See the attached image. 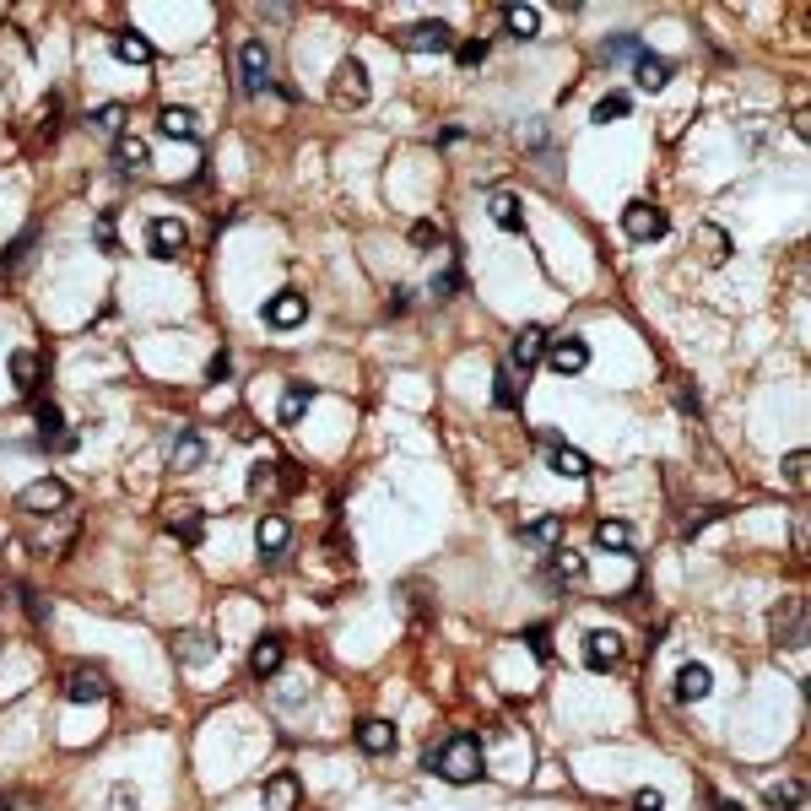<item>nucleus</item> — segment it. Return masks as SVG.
Masks as SVG:
<instances>
[{"mask_svg":"<svg viewBox=\"0 0 811 811\" xmlns=\"http://www.w3.org/2000/svg\"><path fill=\"white\" fill-rule=\"evenodd\" d=\"M428 768L438 779H449V784H476L487 774V752H482L476 736H449V741H438V747L428 752Z\"/></svg>","mask_w":811,"mask_h":811,"instance_id":"f257e3e1","label":"nucleus"},{"mask_svg":"<svg viewBox=\"0 0 811 811\" xmlns=\"http://www.w3.org/2000/svg\"><path fill=\"white\" fill-rule=\"evenodd\" d=\"M60 693L71 703H103L109 698V671H103L98 660H76V666H65V676H60Z\"/></svg>","mask_w":811,"mask_h":811,"instance_id":"f03ea898","label":"nucleus"},{"mask_svg":"<svg viewBox=\"0 0 811 811\" xmlns=\"http://www.w3.org/2000/svg\"><path fill=\"white\" fill-rule=\"evenodd\" d=\"M768 628H774V644L806 649V638H811V628H806V595H784V601L768 611Z\"/></svg>","mask_w":811,"mask_h":811,"instance_id":"7ed1b4c3","label":"nucleus"},{"mask_svg":"<svg viewBox=\"0 0 811 811\" xmlns=\"http://www.w3.org/2000/svg\"><path fill=\"white\" fill-rule=\"evenodd\" d=\"M368 92H374L368 87V65L347 55L336 65V76H330V103H336V109H363Z\"/></svg>","mask_w":811,"mask_h":811,"instance_id":"20e7f679","label":"nucleus"},{"mask_svg":"<svg viewBox=\"0 0 811 811\" xmlns=\"http://www.w3.org/2000/svg\"><path fill=\"white\" fill-rule=\"evenodd\" d=\"M401 49H411V55H438V49H449L455 44V33H449V22H438V17H422V22H406V28H395L390 33Z\"/></svg>","mask_w":811,"mask_h":811,"instance_id":"39448f33","label":"nucleus"},{"mask_svg":"<svg viewBox=\"0 0 811 811\" xmlns=\"http://www.w3.org/2000/svg\"><path fill=\"white\" fill-rule=\"evenodd\" d=\"M65 503H71V487L55 482V476H44V482H28L17 493V509L22 514H38V520H49V514H65Z\"/></svg>","mask_w":811,"mask_h":811,"instance_id":"423d86ee","label":"nucleus"},{"mask_svg":"<svg viewBox=\"0 0 811 811\" xmlns=\"http://www.w3.org/2000/svg\"><path fill=\"white\" fill-rule=\"evenodd\" d=\"M238 87H244L249 98H260V92L271 87V49H265L260 38H249V44L238 49Z\"/></svg>","mask_w":811,"mask_h":811,"instance_id":"0eeeda50","label":"nucleus"},{"mask_svg":"<svg viewBox=\"0 0 811 811\" xmlns=\"http://www.w3.org/2000/svg\"><path fill=\"white\" fill-rule=\"evenodd\" d=\"M622 233L638 238V244H649V238L666 233V211L649 206V201H628V206H622Z\"/></svg>","mask_w":811,"mask_h":811,"instance_id":"6e6552de","label":"nucleus"},{"mask_svg":"<svg viewBox=\"0 0 811 811\" xmlns=\"http://www.w3.org/2000/svg\"><path fill=\"white\" fill-rule=\"evenodd\" d=\"M184 244H190L184 222H174V217H152V222H146V249H152V260H174Z\"/></svg>","mask_w":811,"mask_h":811,"instance_id":"1a4fd4ad","label":"nucleus"},{"mask_svg":"<svg viewBox=\"0 0 811 811\" xmlns=\"http://www.w3.org/2000/svg\"><path fill=\"white\" fill-rule=\"evenodd\" d=\"M163 525L174 530L184 547H201V536H206V520H201V509H195L190 498H174V503H168V509H163Z\"/></svg>","mask_w":811,"mask_h":811,"instance_id":"9d476101","label":"nucleus"},{"mask_svg":"<svg viewBox=\"0 0 811 811\" xmlns=\"http://www.w3.org/2000/svg\"><path fill=\"white\" fill-rule=\"evenodd\" d=\"M584 666H590V671L622 666V633H611V628H590V633H584Z\"/></svg>","mask_w":811,"mask_h":811,"instance_id":"9b49d317","label":"nucleus"},{"mask_svg":"<svg viewBox=\"0 0 811 811\" xmlns=\"http://www.w3.org/2000/svg\"><path fill=\"white\" fill-rule=\"evenodd\" d=\"M541 455H547V471H557V476H590V460L579 455L574 444H563V438L557 433H541Z\"/></svg>","mask_w":811,"mask_h":811,"instance_id":"f8f14e48","label":"nucleus"},{"mask_svg":"<svg viewBox=\"0 0 811 811\" xmlns=\"http://www.w3.org/2000/svg\"><path fill=\"white\" fill-rule=\"evenodd\" d=\"M206 455H211V444H206V433H195V428H179L174 444H168V465H174V471H201Z\"/></svg>","mask_w":811,"mask_h":811,"instance_id":"ddd939ff","label":"nucleus"},{"mask_svg":"<svg viewBox=\"0 0 811 811\" xmlns=\"http://www.w3.org/2000/svg\"><path fill=\"white\" fill-rule=\"evenodd\" d=\"M547 363L552 374H584L590 368V347H584V336H557L547 347Z\"/></svg>","mask_w":811,"mask_h":811,"instance_id":"4468645a","label":"nucleus"},{"mask_svg":"<svg viewBox=\"0 0 811 811\" xmlns=\"http://www.w3.org/2000/svg\"><path fill=\"white\" fill-rule=\"evenodd\" d=\"M303 314H309V303H303V292H292V287H282L271 303H265V325H271V330L303 325Z\"/></svg>","mask_w":811,"mask_h":811,"instance_id":"2eb2a0df","label":"nucleus"},{"mask_svg":"<svg viewBox=\"0 0 811 811\" xmlns=\"http://www.w3.org/2000/svg\"><path fill=\"white\" fill-rule=\"evenodd\" d=\"M33 428H38V444H60V449L76 444V433H65V417H60L55 401H38L33 406Z\"/></svg>","mask_w":811,"mask_h":811,"instance_id":"dca6fc26","label":"nucleus"},{"mask_svg":"<svg viewBox=\"0 0 811 811\" xmlns=\"http://www.w3.org/2000/svg\"><path fill=\"white\" fill-rule=\"evenodd\" d=\"M487 217H493L503 233H525V201L514 190H498L493 201H487Z\"/></svg>","mask_w":811,"mask_h":811,"instance_id":"f3484780","label":"nucleus"},{"mask_svg":"<svg viewBox=\"0 0 811 811\" xmlns=\"http://www.w3.org/2000/svg\"><path fill=\"white\" fill-rule=\"evenodd\" d=\"M714 693V676H709V666H693L687 660L682 671H676V703H703Z\"/></svg>","mask_w":811,"mask_h":811,"instance_id":"a211bd4d","label":"nucleus"},{"mask_svg":"<svg viewBox=\"0 0 811 811\" xmlns=\"http://www.w3.org/2000/svg\"><path fill=\"white\" fill-rule=\"evenodd\" d=\"M255 541H260V557H265V563H276V557L287 552V541H292V525L282 520V514H265L260 530H255Z\"/></svg>","mask_w":811,"mask_h":811,"instance_id":"6ab92c4d","label":"nucleus"},{"mask_svg":"<svg viewBox=\"0 0 811 811\" xmlns=\"http://www.w3.org/2000/svg\"><path fill=\"white\" fill-rule=\"evenodd\" d=\"M174 660H184V666H206V660H217V638H206L201 628L179 633L174 638Z\"/></svg>","mask_w":811,"mask_h":811,"instance_id":"aec40b11","label":"nucleus"},{"mask_svg":"<svg viewBox=\"0 0 811 811\" xmlns=\"http://www.w3.org/2000/svg\"><path fill=\"white\" fill-rule=\"evenodd\" d=\"M541 352H547V330H541V325H525L520 336H514L509 368H520V374H525V368H536V357H541Z\"/></svg>","mask_w":811,"mask_h":811,"instance_id":"412c9836","label":"nucleus"},{"mask_svg":"<svg viewBox=\"0 0 811 811\" xmlns=\"http://www.w3.org/2000/svg\"><path fill=\"white\" fill-rule=\"evenodd\" d=\"M633 82H638V92H660V87L671 82V60L666 55H649V49H644V55L633 60Z\"/></svg>","mask_w":811,"mask_h":811,"instance_id":"4be33fe9","label":"nucleus"},{"mask_svg":"<svg viewBox=\"0 0 811 811\" xmlns=\"http://www.w3.org/2000/svg\"><path fill=\"white\" fill-rule=\"evenodd\" d=\"M298 801H303V790H298V779H292L287 768L265 779V811H298Z\"/></svg>","mask_w":811,"mask_h":811,"instance_id":"5701e85b","label":"nucleus"},{"mask_svg":"<svg viewBox=\"0 0 811 811\" xmlns=\"http://www.w3.org/2000/svg\"><path fill=\"white\" fill-rule=\"evenodd\" d=\"M282 660H287V649H282V638H276V633L255 638V649H249V671H255V676H276V671H282Z\"/></svg>","mask_w":811,"mask_h":811,"instance_id":"b1692460","label":"nucleus"},{"mask_svg":"<svg viewBox=\"0 0 811 811\" xmlns=\"http://www.w3.org/2000/svg\"><path fill=\"white\" fill-rule=\"evenodd\" d=\"M314 406V384H303V379H292L287 390H282V406H276V422H303V411Z\"/></svg>","mask_w":811,"mask_h":811,"instance_id":"393cba45","label":"nucleus"},{"mask_svg":"<svg viewBox=\"0 0 811 811\" xmlns=\"http://www.w3.org/2000/svg\"><path fill=\"white\" fill-rule=\"evenodd\" d=\"M357 747H363L368 757L395 752V725L390 720H363V725H357Z\"/></svg>","mask_w":811,"mask_h":811,"instance_id":"a878e982","label":"nucleus"},{"mask_svg":"<svg viewBox=\"0 0 811 811\" xmlns=\"http://www.w3.org/2000/svg\"><path fill=\"white\" fill-rule=\"evenodd\" d=\"M157 130H163L168 141H195V136H201V125H195V114H190V109H179V103H168V109L157 114Z\"/></svg>","mask_w":811,"mask_h":811,"instance_id":"bb28decb","label":"nucleus"},{"mask_svg":"<svg viewBox=\"0 0 811 811\" xmlns=\"http://www.w3.org/2000/svg\"><path fill=\"white\" fill-rule=\"evenodd\" d=\"M547 574L557 579V584H584V574H590V563H584V552H568V547H557L552 552V568Z\"/></svg>","mask_w":811,"mask_h":811,"instance_id":"cd10ccee","label":"nucleus"},{"mask_svg":"<svg viewBox=\"0 0 811 811\" xmlns=\"http://www.w3.org/2000/svg\"><path fill=\"white\" fill-rule=\"evenodd\" d=\"M114 163L125 168V174H141V168L152 163V146H146L141 136H119L114 141Z\"/></svg>","mask_w":811,"mask_h":811,"instance_id":"c85d7f7f","label":"nucleus"},{"mask_svg":"<svg viewBox=\"0 0 811 811\" xmlns=\"http://www.w3.org/2000/svg\"><path fill=\"white\" fill-rule=\"evenodd\" d=\"M38 374H44L38 352H11V384H17L22 395H33V390H38Z\"/></svg>","mask_w":811,"mask_h":811,"instance_id":"c756f323","label":"nucleus"},{"mask_svg":"<svg viewBox=\"0 0 811 811\" xmlns=\"http://www.w3.org/2000/svg\"><path fill=\"white\" fill-rule=\"evenodd\" d=\"M503 22H509V38H520V44H530V38L541 33V11L536 6H509Z\"/></svg>","mask_w":811,"mask_h":811,"instance_id":"7c9ffc66","label":"nucleus"},{"mask_svg":"<svg viewBox=\"0 0 811 811\" xmlns=\"http://www.w3.org/2000/svg\"><path fill=\"white\" fill-rule=\"evenodd\" d=\"M520 536L525 541H541V547H563V520H557V514H541V520L520 525Z\"/></svg>","mask_w":811,"mask_h":811,"instance_id":"2f4dec72","label":"nucleus"},{"mask_svg":"<svg viewBox=\"0 0 811 811\" xmlns=\"http://www.w3.org/2000/svg\"><path fill=\"white\" fill-rule=\"evenodd\" d=\"M768 806H774V811H795V806H806V784H801V779H779V784H768Z\"/></svg>","mask_w":811,"mask_h":811,"instance_id":"473e14b6","label":"nucleus"},{"mask_svg":"<svg viewBox=\"0 0 811 811\" xmlns=\"http://www.w3.org/2000/svg\"><path fill=\"white\" fill-rule=\"evenodd\" d=\"M698 244H703V260H709V265L730 260V238H725V228H714V222H703V228H698Z\"/></svg>","mask_w":811,"mask_h":811,"instance_id":"72a5a7b5","label":"nucleus"},{"mask_svg":"<svg viewBox=\"0 0 811 811\" xmlns=\"http://www.w3.org/2000/svg\"><path fill=\"white\" fill-rule=\"evenodd\" d=\"M595 547H606V552H628V547H633V530L622 525V520H601V525H595Z\"/></svg>","mask_w":811,"mask_h":811,"instance_id":"f704fd0d","label":"nucleus"},{"mask_svg":"<svg viewBox=\"0 0 811 811\" xmlns=\"http://www.w3.org/2000/svg\"><path fill=\"white\" fill-rule=\"evenodd\" d=\"M114 55L125 65H146V60H152V44H146L141 33H114Z\"/></svg>","mask_w":811,"mask_h":811,"instance_id":"c9c22d12","label":"nucleus"},{"mask_svg":"<svg viewBox=\"0 0 811 811\" xmlns=\"http://www.w3.org/2000/svg\"><path fill=\"white\" fill-rule=\"evenodd\" d=\"M628 109H633V98H628V92H606V98L595 103V125H611V119H622Z\"/></svg>","mask_w":811,"mask_h":811,"instance_id":"e433bc0d","label":"nucleus"},{"mask_svg":"<svg viewBox=\"0 0 811 811\" xmlns=\"http://www.w3.org/2000/svg\"><path fill=\"white\" fill-rule=\"evenodd\" d=\"M493 379H498V384H493V401H498L503 411H514V406H520V390H514V368L503 363V368H498Z\"/></svg>","mask_w":811,"mask_h":811,"instance_id":"4c0bfd02","label":"nucleus"},{"mask_svg":"<svg viewBox=\"0 0 811 811\" xmlns=\"http://www.w3.org/2000/svg\"><path fill=\"white\" fill-rule=\"evenodd\" d=\"M92 125H98V130H109V136L119 141V136H125V103H103V109L92 114Z\"/></svg>","mask_w":811,"mask_h":811,"instance_id":"58836bf2","label":"nucleus"},{"mask_svg":"<svg viewBox=\"0 0 811 811\" xmlns=\"http://www.w3.org/2000/svg\"><path fill=\"white\" fill-rule=\"evenodd\" d=\"M22 611H28V622H33V628H49V601H44V595H38V590H28V584H22Z\"/></svg>","mask_w":811,"mask_h":811,"instance_id":"ea45409f","label":"nucleus"},{"mask_svg":"<svg viewBox=\"0 0 811 811\" xmlns=\"http://www.w3.org/2000/svg\"><path fill=\"white\" fill-rule=\"evenodd\" d=\"M92 238H98L103 255H114L119 249V233H114V211H98V222H92Z\"/></svg>","mask_w":811,"mask_h":811,"instance_id":"a19ab883","label":"nucleus"},{"mask_svg":"<svg viewBox=\"0 0 811 811\" xmlns=\"http://www.w3.org/2000/svg\"><path fill=\"white\" fill-rule=\"evenodd\" d=\"M638 55H644V44H638V33H617V38H611V44H606V60H638Z\"/></svg>","mask_w":811,"mask_h":811,"instance_id":"79ce46f5","label":"nucleus"},{"mask_svg":"<svg viewBox=\"0 0 811 811\" xmlns=\"http://www.w3.org/2000/svg\"><path fill=\"white\" fill-rule=\"evenodd\" d=\"M525 644H530V655H536V660H552V628H547V622L525 628Z\"/></svg>","mask_w":811,"mask_h":811,"instance_id":"37998d69","label":"nucleus"},{"mask_svg":"<svg viewBox=\"0 0 811 811\" xmlns=\"http://www.w3.org/2000/svg\"><path fill=\"white\" fill-rule=\"evenodd\" d=\"M455 60L465 65V71H476V65L487 60V44H482V38H465V44L455 49Z\"/></svg>","mask_w":811,"mask_h":811,"instance_id":"c03bdc74","label":"nucleus"},{"mask_svg":"<svg viewBox=\"0 0 811 811\" xmlns=\"http://www.w3.org/2000/svg\"><path fill=\"white\" fill-rule=\"evenodd\" d=\"M806 465H811L806 449H790V455H784V476H790L795 487H806Z\"/></svg>","mask_w":811,"mask_h":811,"instance_id":"a18cd8bd","label":"nucleus"},{"mask_svg":"<svg viewBox=\"0 0 811 811\" xmlns=\"http://www.w3.org/2000/svg\"><path fill=\"white\" fill-rule=\"evenodd\" d=\"M249 493H276V465H255L249 471Z\"/></svg>","mask_w":811,"mask_h":811,"instance_id":"49530a36","label":"nucleus"},{"mask_svg":"<svg viewBox=\"0 0 811 811\" xmlns=\"http://www.w3.org/2000/svg\"><path fill=\"white\" fill-rule=\"evenodd\" d=\"M109 811H141L136 790H130V784H114V790H109Z\"/></svg>","mask_w":811,"mask_h":811,"instance_id":"de8ad7c7","label":"nucleus"},{"mask_svg":"<svg viewBox=\"0 0 811 811\" xmlns=\"http://www.w3.org/2000/svg\"><path fill=\"white\" fill-rule=\"evenodd\" d=\"M411 244H417V249H438V244H444V233H438L433 222H417V228H411Z\"/></svg>","mask_w":811,"mask_h":811,"instance_id":"09e8293b","label":"nucleus"},{"mask_svg":"<svg viewBox=\"0 0 811 811\" xmlns=\"http://www.w3.org/2000/svg\"><path fill=\"white\" fill-rule=\"evenodd\" d=\"M460 292V271H438L433 276V298H455Z\"/></svg>","mask_w":811,"mask_h":811,"instance_id":"8fccbe9b","label":"nucleus"},{"mask_svg":"<svg viewBox=\"0 0 811 811\" xmlns=\"http://www.w3.org/2000/svg\"><path fill=\"white\" fill-rule=\"evenodd\" d=\"M633 811H666V795H660V790H649V784H644V790L633 795Z\"/></svg>","mask_w":811,"mask_h":811,"instance_id":"3c124183","label":"nucleus"},{"mask_svg":"<svg viewBox=\"0 0 811 811\" xmlns=\"http://www.w3.org/2000/svg\"><path fill=\"white\" fill-rule=\"evenodd\" d=\"M720 514H725V503H709L703 514H693V520H687V536H698V530L709 525V520H720Z\"/></svg>","mask_w":811,"mask_h":811,"instance_id":"603ef678","label":"nucleus"},{"mask_svg":"<svg viewBox=\"0 0 811 811\" xmlns=\"http://www.w3.org/2000/svg\"><path fill=\"white\" fill-rule=\"evenodd\" d=\"M228 368H233V357H228V352H217V357L206 363V379H211V384H222V379H228Z\"/></svg>","mask_w":811,"mask_h":811,"instance_id":"864d4df0","label":"nucleus"},{"mask_svg":"<svg viewBox=\"0 0 811 811\" xmlns=\"http://www.w3.org/2000/svg\"><path fill=\"white\" fill-rule=\"evenodd\" d=\"M411 309V287H395V298H390V314H406Z\"/></svg>","mask_w":811,"mask_h":811,"instance_id":"5fc2aeb1","label":"nucleus"},{"mask_svg":"<svg viewBox=\"0 0 811 811\" xmlns=\"http://www.w3.org/2000/svg\"><path fill=\"white\" fill-rule=\"evenodd\" d=\"M714 811H741V806H736V801H720V806H714Z\"/></svg>","mask_w":811,"mask_h":811,"instance_id":"6e6d98bb","label":"nucleus"},{"mask_svg":"<svg viewBox=\"0 0 811 811\" xmlns=\"http://www.w3.org/2000/svg\"><path fill=\"white\" fill-rule=\"evenodd\" d=\"M0 811H11V795H0Z\"/></svg>","mask_w":811,"mask_h":811,"instance_id":"4d7b16f0","label":"nucleus"},{"mask_svg":"<svg viewBox=\"0 0 811 811\" xmlns=\"http://www.w3.org/2000/svg\"><path fill=\"white\" fill-rule=\"evenodd\" d=\"M795 811H806V806H795Z\"/></svg>","mask_w":811,"mask_h":811,"instance_id":"13d9d810","label":"nucleus"}]
</instances>
